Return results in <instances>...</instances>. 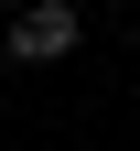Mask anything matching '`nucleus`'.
Returning <instances> with one entry per match:
<instances>
[{
	"mask_svg": "<svg viewBox=\"0 0 140 151\" xmlns=\"http://www.w3.org/2000/svg\"><path fill=\"white\" fill-rule=\"evenodd\" d=\"M75 54V0H22L11 11V65H65Z\"/></svg>",
	"mask_w": 140,
	"mask_h": 151,
	"instance_id": "1",
	"label": "nucleus"
},
{
	"mask_svg": "<svg viewBox=\"0 0 140 151\" xmlns=\"http://www.w3.org/2000/svg\"><path fill=\"white\" fill-rule=\"evenodd\" d=\"M118 11H140V0H118Z\"/></svg>",
	"mask_w": 140,
	"mask_h": 151,
	"instance_id": "2",
	"label": "nucleus"
}]
</instances>
